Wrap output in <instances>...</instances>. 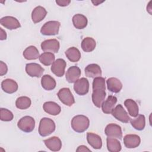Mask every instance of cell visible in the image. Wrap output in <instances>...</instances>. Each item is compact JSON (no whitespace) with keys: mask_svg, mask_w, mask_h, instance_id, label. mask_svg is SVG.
<instances>
[{"mask_svg":"<svg viewBox=\"0 0 152 152\" xmlns=\"http://www.w3.org/2000/svg\"><path fill=\"white\" fill-rule=\"evenodd\" d=\"M105 79L99 77L94 78L93 81L92 102L97 107H100L106 97Z\"/></svg>","mask_w":152,"mask_h":152,"instance_id":"cell-1","label":"cell"},{"mask_svg":"<svg viewBox=\"0 0 152 152\" xmlns=\"http://www.w3.org/2000/svg\"><path fill=\"white\" fill-rule=\"evenodd\" d=\"M71 125L74 131L81 133L87 129L90 125V121L87 116L78 115L75 116L72 119Z\"/></svg>","mask_w":152,"mask_h":152,"instance_id":"cell-2","label":"cell"},{"mask_svg":"<svg viewBox=\"0 0 152 152\" xmlns=\"http://www.w3.org/2000/svg\"><path fill=\"white\" fill-rule=\"evenodd\" d=\"M55 127V124L52 119L43 118L39 123V133L42 137H46L54 132Z\"/></svg>","mask_w":152,"mask_h":152,"instance_id":"cell-3","label":"cell"},{"mask_svg":"<svg viewBox=\"0 0 152 152\" xmlns=\"http://www.w3.org/2000/svg\"><path fill=\"white\" fill-rule=\"evenodd\" d=\"M61 23L57 21H49L45 23L40 29L43 35L52 36L58 34Z\"/></svg>","mask_w":152,"mask_h":152,"instance_id":"cell-4","label":"cell"},{"mask_svg":"<svg viewBox=\"0 0 152 152\" xmlns=\"http://www.w3.org/2000/svg\"><path fill=\"white\" fill-rule=\"evenodd\" d=\"M18 128L24 132H30L33 131L35 126L34 118L30 116H25L21 118L17 123Z\"/></svg>","mask_w":152,"mask_h":152,"instance_id":"cell-5","label":"cell"},{"mask_svg":"<svg viewBox=\"0 0 152 152\" xmlns=\"http://www.w3.org/2000/svg\"><path fill=\"white\" fill-rule=\"evenodd\" d=\"M57 95L60 101L66 106H71L75 103L74 97L68 88L60 89Z\"/></svg>","mask_w":152,"mask_h":152,"instance_id":"cell-6","label":"cell"},{"mask_svg":"<svg viewBox=\"0 0 152 152\" xmlns=\"http://www.w3.org/2000/svg\"><path fill=\"white\" fill-rule=\"evenodd\" d=\"M74 90L80 96L86 94L89 90V82L86 78H81L77 80L74 84Z\"/></svg>","mask_w":152,"mask_h":152,"instance_id":"cell-7","label":"cell"},{"mask_svg":"<svg viewBox=\"0 0 152 152\" xmlns=\"http://www.w3.org/2000/svg\"><path fill=\"white\" fill-rule=\"evenodd\" d=\"M104 133L108 137L115 138L119 140L122 138L121 127L115 124H108L104 129Z\"/></svg>","mask_w":152,"mask_h":152,"instance_id":"cell-8","label":"cell"},{"mask_svg":"<svg viewBox=\"0 0 152 152\" xmlns=\"http://www.w3.org/2000/svg\"><path fill=\"white\" fill-rule=\"evenodd\" d=\"M111 113L117 120L123 123H128L131 120V118L121 104L114 107Z\"/></svg>","mask_w":152,"mask_h":152,"instance_id":"cell-9","label":"cell"},{"mask_svg":"<svg viewBox=\"0 0 152 152\" xmlns=\"http://www.w3.org/2000/svg\"><path fill=\"white\" fill-rule=\"evenodd\" d=\"M42 50L47 52L57 53L59 49V42L56 39H48L42 42Z\"/></svg>","mask_w":152,"mask_h":152,"instance_id":"cell-10","label":"cell"},{"mask_svg":"<svg viewBox=\"0 0 152 152\" xmlns=\"http://www.w3.org/2000/svg\"><path fill=\"white\" fill-rule=\"evenodd\" d=\"M44 71V68L36 63H29L26 65V72L31 77H40Z\"/></svg>","mask_w":152,"mask_h":152,"instance_id":"cell-11","label":"cell"},{"mask_svg":"<svg viewBox=\"0 0 152 152\" xmlns=\"http://www.w3.org/2000/svg\"><path fill=\"white\" fill-rule=\"evenodd\" d=\"M66 63L63 59H57L52 64L51 71L57 77H62L65 73Z\"/></svg>","mask_w":152,"mask_h":152,"instance_id":"cell-12","label":"cell"},{"mask_svg":"<svg viewBox=\"0 0 152 152\" xmlns=\"http://www.w3.org/2000/svg\"><path fill=\"white\" fill-rule=\"evenodd\" d=\"M0 23L2 26L9 30L17 29L21 26L18 20L12 16H5L1 18Z\"/></svg>","mask_w":152,"mask_h":152,"instance_id":"cell-13","label":"cell"},{"mask_svg":"<svg viewBox=\"0 0 152 152\" xmlns=\"http://www.w3.org/2000/svg\"><path fill=\"white\" fill-rule=\"evenodd\" d=\"M140 137L136 134H127L124 137V144L126 148H134L139 146Z\"/></svg>","mask_w":152,"mask_h":152,"instance_id":"cell-14","label":"cell"},{"mask_svg":"<svg viewBox=\"0 0 152 152\" xmlns=\"http://www.w3.org/2000/svg\"><path fill=\"white\" fill-rule=\"evenodd\" d=\"M81 70L78 66H71L68 69L65 74L66 80L68 83H75L80 78L81 75Z\"/></svg>","mask_w":152,"mask_h":152,"instance_id":"cell-15","label":"cell"},{"mask_svg":"<svg viewBox=\"0 0 152 152\" xmlns=\"http://www.w3.org/2000/svg\"><path fill=\"white\" fill-rule=\"evenodd\" d=\"M46 147L52 151H58L62 147V142L58 137H52L44 140Z\"/></svg>","mask_w":152,"mask_h":152,"instance_id":"cell-16","label":"cell"},{"mask_svg":"<svg viewBox=\"0 0 152 152\" xmlns=\"http://www.w3.org/2000/svg\"><path fill=\"white\" fill-rule=\"evenodd\" d=\"M1 88L4 92L8 94H12L17 91L18 86L15 81L7 78L2 81Z\"/></svg>","mask_w":152,"mask_h":152,"instance_id":"cell-17","label":"cell"},{"mask_svg":"<svg viewBox=\"0 0 152 152\" xmlns=\"http://www.w3.org/2000/svg\"><path fill=\"white\" fill-rule=\"evenodd\" d=\"M84 71L85 74L87 77L94 78L102 76V69L100 66L96 64L88 65Z\"/></svg>","mask_w":152,"mask_h":152,"instance_id":"cell-18","label":"cell"},{"mask_svg":"<svg viewBox=\"0 0 152 152\" xmlns=\"http://www.w3.org/2000/svg\"><path fill=\"white\" fill-rule=\"evenodd\" d=\"M117 102V98L113 96H109L102 104V109L103 113L110 114L112 113Z\"/></svg>","mask_w":152,"mask_h":152,"instance_id":"cell-19","label":"cell"},{"mask_svg":"<svg viewBox=\"0 0 152 152\" xmlns=\"http://www.w3.org/2000/svg\"><path fill=\"white\" fill-rule=\"evenodd\" d=\"M87 140L88 143L94 149H100L102 147V138L96 134L87 132Z\"/></svg>","mask_w":152,"mask_h":152,"instance_id":"cell-20","label":"cell"},{"mask_svg":"<svg viewBox=\"0 0 152 152\" xmlns=\"http://www.w3.org/2000/svg\"><path fill=\"white\" fill-rule=\"evenodd\" d=\"M47 14V11L42 6H37L31 12V19L33 23H37L42 21Z\"/></svg>","mask_w":152,"mask_h":152,"instance_id":"cell-21","label":"cell"},{"mask_svg":"<svg viewBox=\"0 0 152 152\" xmlns=\"http://www.w3.org/2000/svg\"><path fill=\"white\" fill-rule=\"evenodd\" d=\"M43 108L47 113L51 115H58L61 111V108L59 104L54 102H46L43 105Z\"/></svg>","mask_w":152,"mask_h":152,"instance_id":"cell-22","label":"cell"},{"mask_svg":"<svg viewBox=\"0 0 152 152\" xmlns=\"http://www.w3.org/2000/svg\"><path fill=\"white\" fill-rule=\"evenodd\" d=\"M107 89L115 93L119 92L122 88V84L121 81L115 77H111L107 80L106 81Z\"/></svg>","mask_w":152,"mask_h":152,"instance_id":"cell-23","label":"cell"},{"mask_svg":"<svg viewBox=\"0 0 152 152\" xmlns=\"http://www.w3.org/2000/svg\"><path fill=\"white\" fill-rule=\"evenodd\" d=\"M72 23L74 26L77 29H83L87 25V18L83 14H77L73 16Z\"/></svg>","mask_w":152,"mask_h":152,"instance_id":"cell-24","label":"cell"},{"mask_svg":"<svg viewBox=\"0 0 152 152\" xmlns=\"http://www.w3.org/2000/svg\"><path fill=\"white\" fill-rule=\"evenodd\" d=\"M42 87L46 90H52L56 87L55 80L49 75H44L41 79Z\"/></svg>","mask_w":152,"mask_h":152,"instance_id":"cell-25","label":"cell"},{"mask_svg":"<svg viewBox=\"0 0 152 152\" xmlns=\"http://www.w3.org/2000/svg\"><path fill=\"white\" fill-rule=\"evenodd\" d=\"M124 105L126 107L129 114L133 117H136L138 115L139 108L137 103L132 99H126Z\"/></svg>","mask_w":152,"mask_h":152,"instance_id":"cell-26","label":"cell"},{"mask_svg":"<svg viewBox=\"0 0 152 152\" xmlns=\"http://www.w3.org/2000/svg\"><path fill=\"white\" fill-rule=\"evenodd\" d=\"M96 46L95 40L90 37H85L81 42V46L83 51L86 52H90L94 50Z\"/></svg>","mask_w":152,"mask_h":152,"instance_id":"cell-27","label":"cell"},{"mask_svg":"<svg viewBox=\"0 0 152 152\" xmlns=\"http://www.w3.org/2000/svg\"><path fill=\"white\" fill-rule=\"evenodd\" d=\"M25 59L27 60H34L39 58V52L37 49L34 46L27 47L23 53Z\"/></svg>","mask_w":152,"mask_h":152,"instance_id":"cell-28","label":"cell"},{"mask_svg":"<svg viewBox=\"0 0 152 152\" xmlns=\"http://www.w3.org/2000/svg\"><path fill=\"white\" fill-rule=\"evenodd\" d=\"M107 148L110 152H119L121 150V142L115 138L108 137L106 139Z\"/></svg>","mask_w":152,"mask_h":152,"instance_id":"cell-29","label":"cell"},{"mask_svg":"<svg viewBox=\"0 0 152 152\" xmlns=\"http://www.w3.org/2000/svg\"><path fill=\"white\" fill-rule=\"evenodd\" d=\"M130 121L132 127L138 131H141L145 128V118L144 115H138L135 118Z\"/></svg>","mask_w":152,"mask_h":152,"instance_id":"cell-30","label":"cell"},{"mask_svg":"<svg viewBox=\"0 0 152 152\" xmlns=\"http://www.w3.org/2000/svg\"><path fill=\"white\" fill-rule=\"evenodd\" d=\"M65 53L67 58L72 62H78L81 58V53L80 50L75 47L69 48L65 51Z\"/></svg>","mask_w":152,"mask_h":152,"instance_id":"cell-31","label":"cell"},{"mask_svg":"<svg viewBox=\"0 0 152 152\" xmlns=\"http://www.w3.org/2000/svg\"><path fill=\"white\" fill-rule=\"evenodd\" d=\"M55 56L53 53L51 52H44L42 53L39 59L40 62L45 66L50 65L55 61Z\"/></svg>","mask_w":152,"mask_h":152,"instance_id":"cell-32","label":"cell"},{"mask_svg":"<svg viewBox=\"0 0 152 152\" xmlns=\"http://www.w3.org/2000/svg\"><path fill=\"white\" fill-rule=\"evenodd\" d=\"M31 102L30 98L27 96H21L17 99L15 101V106L19 109H28L31 105Z\"/></svg>","mask_w":152,"mask_h":152,"instance_id":"cell-33","label":"cell"},{"mask_svg":"<svg viewBox=\"0 0 152 152\" xmlns=\"http://www.w3.org/2000/svg\"><path fill=\"white\" fill-rule=\"evenodd\" d=\"M1 112V120L3 121H11L14 118V115L12 113L5 108L0 109Z\"/></svg>","mask_w":152,"mask_h":152,"instance_id":"cell-34","label":"cell"},{"mask_svg":"<svg viewBox=\"0 0 152 152\" xmlns=\"http://www.w3.org/2000/svg\"><path fill=\"white\" fill-rule=\"evenodd\" d=\"M8 71V67L6 64H5L3 61L0 62V75L2 76L5 75Z\"/></svg>","mask_w":152,"mask_h":152,"instance_id":"cell-35","label":"cell"},{"mask_svg":"<svg viewBox=\"0 0 152 152\" xmlns=\"http://www.w3.org/2000/svg\"><path fill=\"white\" fill-rule=\"evenodd\" d=\"M71 2L69 0H56V3L60 7H66Z\"/></svg>","mask_w":152,"mask_h":152,"instance_id":"cell-36","label":"cell"},{"mask_svg":"<svg viewBox=\"0 0 152 152\" xmlns=\"http://www.w3.org/2000/svg\"><path fill=\"white\" fill-rule=\"evenodd\" d=\"M76 151H78H78H91V150L88 149L86 146L84 145H81L78 147L77 149L76 150Z\"/></svg>","mask_w":152,"mask_h":152,"instance_id":"cell-37","label":"cell"},{"mask_svg":"<svg viewBox=\"0 0 152 152\" xmlns=\"http://www.w3.org/2000/svg\"><path fill=\"white\" fill-rule=\"evenodd\" d=\"M0 30H1V33H0V39L1 40H5L7 39V34L6 32L2 28H0Z\"/></svg>","mask_w":152,"mask_h":152,"instance_id":"cell-38","label":"cell"},{"mask_svg":"<svg viewBox=\"0 0 152 152\" xmlns=\"http://www.w3.org/2000/svg\"><path fill=\"white\" fill-rule=\"evenodd\" d=\"M104 1H102V2H100V1H92V2L94 4V5H99L100 4H101V3H102V2H103Z\"/></svg>","mask_w":152,"mask_h":152,"instance_id":"cell-39","label":"cell"}]
</instances>
